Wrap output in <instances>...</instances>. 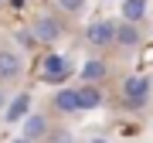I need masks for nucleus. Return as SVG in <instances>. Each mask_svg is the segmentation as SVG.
Segmentation results:
<instances>
[{
    "instance_id": "1",
    "label": "nucleus",
    "mask_w": 153,
    "mask_h": 143,
    "mask_svg": "<svg viewBox=\"0 0 153 143\" xmlns=\"http://www.w3.org/2000/svg\"><path fill=\"white\" fill-rule=\"evenodd\" d=\"M150 89H153L150 78L133 75V78H126V82H123V99L129 102V106H143V102L150 99Z\"/></svg>"
},
{
    "instance_id": "2",
    "label": "nucleus",
    "mask_w": 153,
    "mask_h": 143,
    "mask_svg": "<svg viewBox=\"0 0 153 143\" xmlns=\"http://www.w3.org/2000/svg\"><path fill=\"white\" fill-rule=\"evenodd\" d=\"M85 41L92 48H109V44H116V24L112 21H92L88 31H85Z\"/></svg>"
},
{
    "instance_id": "3",
    "label": "nucleus",
    "mask_w": 153,
    "mask_h": 143,
    "mask_svg": "<svg viewBox=\"0 0 153 143\" xmlns=\"http://www.w3.org/2000/svg\"><path fill=\"white\" fill-rule=\"evenodd\" d=\"M31 34H34V41H44V44H51V41H58V38H61V24H58V17H48V14H41V17H34V24H31Z\"/></svg>"
},
{
    "instance_id": "4",
    "label": "nucleus",
    "mask_w": 153,
    "mask_h": 143,
    "mask_svg": "<svg viewBox=\"0 0 153 143\" xmlns=\"http://www.w3.org/2000/svg\"><path fill=\"white\" fill-rule=\"evenodd\" d=\"M21 72H24L21 55L10 48H0V82H14V78H21Z\"/></svg>"
},
{
    "instance_id": "5",
    "label": "nucleus",
    "mask_w": 153,
    "mask_h": 143,
    "mask_svg": "<svg viewBox=\"0 0 153 143\" xmlns=\"http://www.w3.org/2000/svg\"><path fill=\"white\" fill-rule=\"evenodd\" d=\"M68 72H71V65H68L65 55H48V58H44V65H41V75L48 78V82H65Z\"/></svg>"
},
{
    "instance_id": "6",
    "label": "nucleus",
    "mask_w": 153,
    "mask_h": 143,
    "mask_svg": "<svg viewBox=\"0 0 153 143\" xmlns=\"http://www.w3.org/2000/svg\"><path fill=\"white\" fill-rule=\"evenodd\" d=\"M21 136L24 140H44V136H51V130H48V116H41V112H31L27 119H24V126H21Z\"/></svg>"
},
{
    "instance_id": "7",
    "label": "nucleus",
    "mask_w": 153,
    "mask_h": 143,
    "mask_svg": "<svg viewBox=\"0 0 153 143\" xmlns=\"http://www.w3.org/2000/svg\"><path fill=\"white\" fill-rule=\"evenodd\" d=\"M140 28L136 24H129V21H123V24H116V44H123V48H136L140 44Z\"/></svg>"
},
{
    "instance_id": "8",
    "label": "nucleus",
    "mask_w": 153,
    "mask_h": 143,
    "mask_svg": "<svg viewBox=\"0 0 153 143\" xmlns=\"http://www.w3.org/2000/svg\"><path fill=\"white\" fill-rule=\"evenodd\" d=\"M75 92H78V106H82V109H99V106H102V89H99V85H78L75 89Z\"/></svg>"
},
{
    "instance_id": "9",
    "label": "nucleus",
    "mask_w": 153,
    "mask_h": 143,
    "mask_svg": "<svg viewBox=\"0 0 153 143\" xmlns=\"http://www.w3.org/2000/svg\"><path fill=\"white\" fill-rule=\"evenodd\" d=\"M27 109H31V95H27V92H21V95L10 102V109H7V116H4V119H7V123H24V119L31 116Z\"/></svg>"
},
{
    "instance_id": "10",
    "label": "nucleus",
    "mask_w": 153,
    "mask_h": 143,
    "mask_svg": "<svg viewBox=\"0 0 153 143\" xmlns=\"http://www.w3.org/2000/svg\"><path fill=\"white\" fill-rule=\"evenodd\" d=\"M55 109L58 112H78L82 106H78V92L75 89H58L55 92Z\"/></svg>"
},
{
    "instance_id": "11",
    "label": "nucleus",
    "mask_w": 153,
    "mask_h": 143,
    "mask_svg": "<svg viewBox=\"0 0 153 143\" xmlns=\"http://www.w3.org/2000/svg\"><path fill=\"white\" fill-rule=\"evenodd\" d=\"M105 72H109V68H105V61H99V58H88L85 65H82V78H85L88 85H95L99 78H105Z\"/></svg>"
},
{
    "instance_id": "12",
    "label": "nucleus",
    "mask_w": 153,
    "mask_h": 143,
    "mask_svg": "<svg viewBox=\"0 0 153 143\" xmlns=\"http://www.w3.org/2000/svg\"><path fill=\"white\" fill-rule=\"evenodd\" d=\"M143 14H146V0H123V21L140 24Z\"/></svg>"
},
{
    "instance_id": "13",
    "label": "nucleus",
    "mask_w": 153,
    "mask_h": 143,
    "mask_svg": "<svg viewBox=\"0 0 153 143\" xmlns=\"http://www.w3.org/2000/svg\"><path fill=\"white\" fill-rule=\"evenodd\" d=\"M55 4H58L65 14H82V10H85V0H55Z\"/></svg>"
},
{
    "instance_id": "14",
    "label": "nucleus",
    "mask_w": 153,
    "mask_h": 143,
    "mask_svg": "<svg viewBox=\"0 0 153 143\" xmlns=\"http://www.w3.org/2000/svg\"><path fill=\"white\" fill-rule=\"evenodd\" d=\"M17 41H21L24 48H31V44H34V34H31V31H21V34H17Z\"/></svg>"
},
{
    "instance_id": "15",
    "label": "nucleus",
    "mask_w": 153,
    "mask_h": 143,
    "mask_svg": "<svg viewBox=\"0 0 153 143\" xmlns=\"http://www.w3.org/2000/svg\"><path fill=\"white\" fill-rule=\"evenodd\" d=\"M48 143H71V136H68V133H51Z\"/></svg>"
},
{
    "instance_id": "16",
    "label": "nucleus",
    "mask_w": 153,
    "mask_h": 143,
    "mask_svg": "<svg viewBox=\"0 0 153 143\" xmlns=\"http://www.w3.org/2000/svg\"><path fill=\"white\" fill-rule=\"evenodd\" d=\"M10 143H34V140H24V136H17V140H10Z\"/></svg>"
},
{
    "instance_id": "17",
    "label": "nucleus",
    "mask_w": 153,
    "mask_h": 143,
    "mask_svg": "<svg viewBox=\"0 0 153 143\" xmlns=\"http://www.w3.org/2000/svg\"><path fill=\"white\" fill-rule=\"evenodd\" d=\"M0 109H4V89H0Z\"/></svg>"
},
{
    "instance_id": "18",
    "label": "nucleus",
    "mask_w": 153,
    "mask_h": 143,
    "mask_svg": "<svg viewBox=\"0 0 153 143\" xmlns=\"http://www.w3.org/2000/svg\"><path fill=\"white\" fill-rule=\"evenodd\" d=\"M92 143H105V140H102V136H95V140H92Z\"/></svg>"
},
{
    "instance_id": "19",
    "label": "nucleus",
    "mask_w": 153,
    "mask_h": 143,
    "mask_svg": "<svg viewBox=\"0 0 153 143\" xmlns=\"http://www.w3.org/2000/svg\"><path fill=\"white\" fill-rule=\"evenodd\" d=\"M0 4H7V0H0Z\"/></svg>"
},
{
    "instance_id": "20",
    "label": "nucleus",
    "mask_w": 153,
    "mask_h": 143,
    "mask_svg": "<svg viewBox=\"0 0 153 143\" xmlns=\"http://www.w3.org/2000/svg\"><path fill=\"white\" fill-rule=\"evenodd\" d=\"M150 82H153V78H150Z\"/></svg>"
}]
</instances>
